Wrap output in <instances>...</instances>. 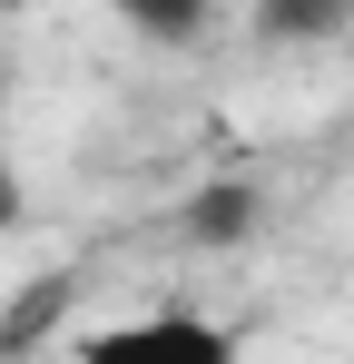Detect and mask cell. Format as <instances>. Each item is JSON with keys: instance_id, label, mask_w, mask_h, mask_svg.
Listing matches in <instances>:
<instances>
[{"instance_id": "obj_1", "label": "cell", "mask_w": 354, "mask_h": 364, "mask_svg": "<svg viewBox=\"0 0 354 364\" xmlns=\"http://www.w3.org/2000/svg\"><path fill=\"white\" fill-rule=\"evenodd\" d=\"M79 364H236V325L217 315H187V305H158V315H118L99 325Z\"/></svg>"}, {"instance_id": "obj_2", "label": "cell", "mask_w": 354, "mask_h": 364, "mask_svg": "<svg viewBox=\"0 0 354 364\" xmlns=\"http://www.w3.org/2000/svg\"><path fill=\"white\" fill-rule=\"evenodd\" d=\"M246 30L266 50H335L354 30V0H246Z\"/></svg>"}, {"instance_id": "obj_3", "label": "cell", "mask_w": 354, "mask_h": 364, "mask_svg": "<svg viewBox=\"0 0 354 364\" xmlns=\"http://www.w3.org/2000/svg\"><path fill=\"white\" fill-rule=\"evenodd\" d=\"M256 217H266V197H256L246 178H217V187H197V197H187V217H177V237L217 256V246H246V237H256Z\"/></svg>"}, {"instance_id": "obj_4", "label": "cell", "mask_w": 354, "mask_h": 364, "mask_svg": "<svg viewBox=\"0 0 354 364\" xmlns=\"http://www.w3.org/2000/svg\"><path fill=\"white\" fill-rule=\"evenodd\" d=\"M109 10L138 30V40H158V50H187V40H207V20H217L227 0H109Z\"/></svg>"}, {"instance_id": "obj_5", "label": "cell", "mask_w": 354, "mask_h": 364, "mask_svg": "<svg viewBox=\"0 0 354 364\" xmlns=\"http://www.w3.org/2000/svg\"><path fill=\"white\" fill-rule=\"evenodd\" d=\"M10 217H20V178L0 168V227H10Z\"/></svg>"}, {"instance_id": "obj_6", "label": "cell", "mask_w": 354, "mask_h": 364, "mask_svg": "<svg viewBox=\"0 0 354 364\" xmlns=\"http://www.w3.org/2000/svg\"><path fill=\"white\" fill-rule=\"evenodd\" d=\"M0 10H30V0H0Z\"/></svg>"}]
</instances>
